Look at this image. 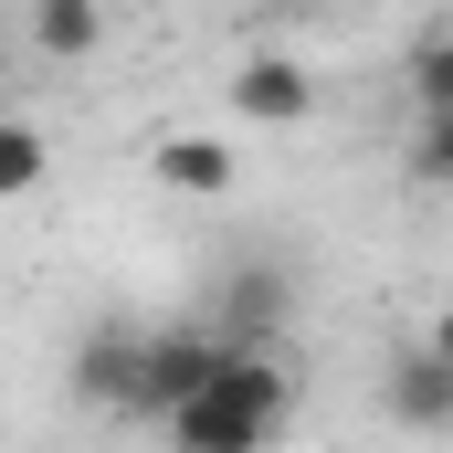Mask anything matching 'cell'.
<instances>
[{"label":"cell","mask_w":453,"mask_h":453,"mask_svg":"<svg viewBox=\"0 0 453 453\" xmlns=\"http://www.w3.org/2000/svg\"><path fill=\"white\" fill-rule=\"evenodd\" d=\"M285 411H296V369H285L274 348H242V338H232L222 358H211V380L180 390L158 422H169L180 453H264L274 433H285Z\"/></svg>","instance_id":"obj_1"},{"label":"cell","mask_w":453,"mask_h":453,"mask_svg":"<svg viewBox=\"0 0 453 453\" xmlns=\"http://www.w3.org/2000/svg\"><path fill=\"white\" fill-rule=\"evenodd\" d=\"M222 348H232V338H222V327H201V317H190V327H137V411L158 422L180 390H201V380H211V358H222Z\"/></svg>","instance_id":"obj_2"},{"label":"cell","mask_w":453,"mask_h":453,"mask_svg":"<svg viewBox=\"0 0 453 453\" xmlns=\"http://www.w3.org/2000/svg\"><path fill=\"white\" fill-rule=\"evenodd\" d=\"M242 127H306L317 116V74L296 64V53H253V64H232V96H222Z\"/></svg>","instance_id":"obj_3"},{"label":"cell","mask_w":453,"mask_h":453,"mask_svg":"<svg viewBox=\"0 0 453 453\" xmlns=\"http://www.w3.org/2000/svg\"><path fill=\"white\" fill-rule=\"evenodd\" d=\"M148 180H158L169 201H222V190H232V148L201 137V127H169V137L148 148Z\"/></svg>","instance_id":"obj_4"},{"label":"cell","mask_w":453,"mask_h":453,"mask_svg":"<svg viewBox=\"0 0 453 453\" xmlns=\"http://www.w3.org/2000/svg\"><path fill=\"white\" fill-rule=\"evenodd\" d=\"M74 401L85 411H137V327H96L74 348Z\"/></svg>","instance_id":"obj_5"},{"label":"cell","mask_w":453,"mask_h":453,"mask_svg":"<svg viewBox=\"0 0 453 453\" xmlns=\"http://www.w3.org/2000/svg\"><path fill=\"white\" fill-rule=\"evenodd\" d=\"M390 411H401L411 433H453V369H443V338L401 348V369H390Z\"/></svg>","instance_id":"obj_6"},{"label":"cell","mask_w":453,"mask_h":453,"mask_svg":"<svg viewBox=\"0 0 453 453\" xmlns=\"http://www.w3.org/2000/svg\"><path fill=\"white\" fill-rule=\"evenodd\" d=\"M21 32L42 64H85L106 42V0H21Z\"/></svg>","instance_id":"obj_7"},{"label":"cell","mask_w":453,"mask_h":453,"mask_svg":"<svg viewBox=\"0 0 453 453\" xmlns=\"http://www.w3.org/2000/svg\"><path fill=\"white\" fill-rule=\"evenodd\" d=\"M411 127H453V32L443 21L411 32Z\"/></svg>","instance_id":"obj_8"},{"label":"cell","mask_w":453,"mask_h":453,"mask_svg":"<svg viewBox=\"0 0 453 453\" xmlns=\"http://www.w3.org/2000/svg\"><path fill=\"white\" fill-rule=\"evenodd\" d=\"M211 327L242 338V348H264L274 327H285V274H264V264H253V274H232V296H222V317H211Z\"/></svg>","instance_id":"obj_9"},{"label":"cell","mask_w":453,"mask_h":453,"mask_svg":"<svg viewBox=\"0 0 453 453\" xmlns=\"http://www.w3.org/2000/svg\"><path fill=\"white\" fill-rule=\"evenodd\" d=\"M42 180H53V137L32 116H0V201H32Z\"/></svg>","instance_id":"obj_10"},{"label":"cell","mask_w":453,"mask_h":453,"mask_svg":"<svg viewBox=\"0 0 453 453\" xmlns=\"http://www.w3.org/2000/svg\"><path fill=\"white\" fill-rule=\"evenodd\" d=\"M0 74H11V32H0Z\"/></svg>","instance_id":"obj_11"}]
</instances>
